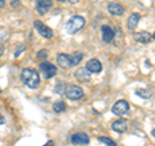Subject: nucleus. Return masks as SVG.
<instances>
[{"instance_id": "nucleus-10", "label": "nucleus", "mask_w": 155, "mask_h": 146, "mask_svg": "<svg viewBox=\"0 0 155 146\" xmlns=\"http://www.w3.org/2000/svg\"><path fill=\"white\" fill-rule=\"evenodd\" d=\"M57 65L60 67H62V69H69V67H71L72 64H71L70 56L65 55V53H60V55H57Z\"/></svg>"}, {"instance_id": "nucleus-13", "label": "nucleus", "mask_w": 155, "mask_h": 146, "mask_svg": "<svg viewBox=\"0 0 155 146\" xmlns=\"http://www.w3.org/2000/svg\"><path fill=\"white\" fill-rule=\"evenodd\" d=\"M127 127H128V124H127V120L125 119H119V120H116L113 123V129L115 132H119V133L125 132V131H127Z\"/></svg>"}, {"instance_id": "nucleus-5", "label": "nucleus", "mask_w": 155, "mask_h": 146, "mask_svg": "<svg viewBox=\"0 0 155 146\" xmlns=\"http://www.w3.org/2000/svg\"><path fill=\"white\" fill-rule=\"evenodd\" d=\"M40 70H41L45 79H51V78H53L57 74V67L53 64H51V62H47V61L40 64Z\"/></svg>"}, {"instance_id": "nucleus-29", "label": "nucleus", "mask_w": 155, "mask_h": 146, "mask_svg": "<svg viewBox=\"0 0 155 146\" xmlns=\"http://www.w3.org/2000/svg\"><path fill=\"white\" fill-rule=\"evenodd\" d=\"M60 2H66V0H60ZM67 2H70V0H67Z\"/></svg>"}, {"instance_id": "nucleus-8", "label": "nucleus", "mask_w": 155, "mask_h": 146, "mask_svg": "<svg viewBox=\"0 0 155 146\" xmlns=\"http://www.w3.org/2000/svg\"><path fill=\"white\" fill-rule=\"evenodd\" d=\"M87 69H88L89 72L92 74H98V72L102 71V64H101L100 60H97V58H92L87 62Z\"/></svg>"}, {"instance_id": "nucleus-24", "label": "nucleus", "mask_w": 155, "mask_h": 146, "mask_svg": "<svg viewBox=\"0 0 155 146\" xmlns=\"http://www.w3.org/2000/svg\"><path fill=\"white\" fill-rule=\"evenodd\" d=\"M3 52H4V45L2 44V43H0V56L3 55Z\"/></svg>"}, {"instance_id": "nucleus-26", "label": "nucleus", "mask_w": 155, "mask_h": 146, "mask_svg": "<svg viewBox=\"0 0 155 146\" xmlns=\"http://www.w3.org/2000/svg\"><path fill=\"white\" fill-rule=\"evenodd\" d=\"M4 7V0H0V8Z\"/></svg>"}, {"instance_id": "nucleus-27", "label": "nucleus", "mask_w": 155, "mask_h": 146, "mask_svg": "<svg viewBox=\"0 0 155 146\" xmlns=\"http://www.w3.org/2000/svg\"><path fill=\"white\" fill-rule=\"evenodd\" d=\"M151 134H153V136H154V137H155V128L153 129V132H151Z\"/></svg>"}, {"instance_id": "nucleus-25", "label": "nucleus", "mask_w": 155, "mask_h": 146, "mask_svg": "<svg viewBox=\"0 0 155 146\" xmlns=\"http://www.w3.org/2000/svg\"><path fill=\"white\" fill-rule=\"evenodd\" d=\"M44 146H53V141H48V142Z\"/></svg>"}, {"instance_id": "nucleus-11", "label": "nucleus", "mask_w": 155, "mask_h": 146, "mask_svg": "<svg viewBox=\"0 0 155 146\" xmlns=\"http://www.w3.org/2000/svg\"><path fill=\"white\" fill-rule=\"evenodd\" d=\"M101 34H102L104 41H106V43L113 41V39H114V36H115L114 30H113V28H111L109 25H104L102 27H101Z\"/></svg>"}, {"instance_id": "nucleus-19", "label": "nucleus", "mask_w": 155, "mask_h": 146, "mask_svg": "<svg viewBox=\"0 0 155 146\" xmlns=\"http://www.w3.org/2000/svg\"><path fill=\"white\" fill-rule=\"evenodd\" d=\"M65 110H66V104L65 102L58 101V102H54V104H53V111H54V113L60 114V113H64Z\"/></svg>"}, {"instance_id": "nucleus-15", "label": "nucleus", "mask_w": 155, "mask_h": 146, "mask_svg": "<svg viewBox=\"0 0 155 146\" xmlns=\"http://www.w3.org/2000/svg\"><path fill=\"white\" fill-rule=\"evenodd\" d=\"M140 18H141V17H140V14H137V13H133V14H130V16H129L128 22H127V27L129 28L130 31L134 30V28L137 27Z\"/></svg>"}, {"instance_id": "nucleus-21", "label": "nucleus", "mask_w": 155, "mask_h": 146, "mask_svg": "<svg viewBox=\"0 0 155 146\" xmlns=\"http://www.w3.org/2000/svg\"><path fill=\"white\" fill-rule=\"evenodd\" d=\"M47 57H48V51L47 49H41V51H39L38 53V58L39 60H47Z\"/></svg>"}, {"instance_id": "nucleus-17", "label": "nucleus", "mask_w": 155, "mask_h": 146, "mask_svg": "<svg viewBox=\"0 0 155 146\" xmlns=\"http://www.w3.org/2000/svg\"><path fill=\"white\" fill-rule=\"evenodd\" d=\"M83 53L81 52H74L72 55H70V60H71V64H72V66H76L79 62L83 60Z\"/></svg>"}, {"instance_id": "nucleus-30", "label": "nucleus", "mask_w": 155, "mask_h": 146, "mask_svg": "<svg viewBox=\"0 0 155 146\" xmlns=\"http://www.w3.org/2000/svg\"><path fill=\"white\" fill-rule=\"evenodd\" d=\"M153 39H155V32H154V35H153Z\"/></svg>"}, {"instance_id": "nucleus-16", "label": "nucleus", "mask_w": 155, "mask_h": 146, "mask_svg": "<svg viewBox=\"0 0 155 146\" xmlns=\"http://www.w3.org/2000/svg\"><path fill=\"white\" fill-rule=\"evenodd\" d=\"M89 74L91 72L88 71V69H79L78 71H75V78L78 80H80V81H87V80H89Z\"/></svg>"}, {"instance_id": "nucleus-18", "label": "nucleus", "mask_w": 155, "mask_h": 146, "mask_svg": "<svg viewBox=\"0 0 155 146\" xmlns=\"http://www.w3.org/2000/svg\"><path fill=\"white\" fill-rule=\"evenodd\" d=\"M136 93H137V96L141 97V98H150L153 96L151 89H149V88H140L136 91Z\"/></svg>"}, {"instance_id": "nucleus-14", "label": "nucleus", "mask_w": 155, "mask_h": 146, "mask_svg": "<svg viewBox=\"0 0 155 146\" xmlns=\"http://www.w3.org/2000/svg\"><path fill=\"white\" fill-rule=\"evenodd\" d=\"M134 40L138 41V43H142V44H146V43L150 41V39H151V35L147 32V31H141V32H137L133 35Z\"/></svg>"}, {"instance_id": "nucleus-7", "label": "nucleus", "mask_w": 155, "mask_h": 146, "mask_svg": "<svg viewBox=\"0 0 155 146\" xmlns=\"http://www.w3.org/2000/svg\"><path fill=\"white\" fill-rule=\"evenodd\" d=\"M35 7L39 14H45L53 7V2L52 0H36Z\"/></svg>"}, {"instance_id": "nucleus-6", "label": "nucleus", "mask_w": 155, "mask_h": 146, "mask_svg": "<svg viewBox=\"0 0 155 146\" xmlns=\"http://www.w3.org/2000/svg\"><path fill=\"white\" fill-rule=\"evenodd\" d=\"M34 27L36 28V31L40 34L43 38H45V39H52V38H53V31H52V28L48 27V26H45L41 21H35V22H34Z\"/></svg>"}, {"instance_id": "nucleus-22", "label": "nucleus", "mask_w": 155, "mask_h": 146, "mask_svg": "<svg viewBox=\"0 0 155 146\" xmlns=\"http://www.w3.org/2000/svg\"><path fill=\"white\" fill-rule=\"evenodd\" d=\"M11 7H12V8L19 7V0H11Z\"/></svg>"}, {"instance_id": "nucleus-3", "label": "nucleus", "mask_w": 155, "mask_h": 146, "mask_svg": "<svg viewBox=\"0 0 155 146\" xmlns=\"http://www.w3.org/2000/svg\"><path fill=\"white\" fill-rule=\"evenodd\" d=\"M65 95H66V97H67L69 100L76 101V100L83 98V96H84V91H83V88H81V87H79V85L71 84V85H69V87L66 88Z\"/></svg>"}, {"instance_id": "nucleus-20", "label": "nucleus", "mask_w": 155, "mask_h": 146, "mask_svg": "<svg viewBox=\"0 0 155 146\" xmlns=\"http://www.w3.org/2000/svg\"><path fill=\"white\" fill-rule=\"evenodd\" d=\"M98 141L104 142L105 145H107V146H115V141L109 138V137H98Z\"/></svg>"}, {"instance_id": "nucleus-28", "label": "nucleus", "mask_w": 155, "mask_h": 146, "mask_svg": "<svg viewBox=\"0 0 155 146\" xmlns=\"http://www.w3.org/2000/svg\"><path fill=\"white\" fill-rule=\"evenodd\" d=\"M78 0H70V3H76Z\"/></svg>"}, {"instance_id": "nucleus-1", "label": "nucleus", "mask_w": 155, "mask_h": 146, "mask_svg": "<svg viewBox=\"0 0 155 146\" xmlns=\"http://www.w3.org/2000/svg\"><path fill=\"white\" fill-rule=\"evenodd\" d=\"M21 79L28 88H31V89L38 88L39 83H40V76L32 69H23L21 72Z\"/></svg>"}, {"instance_id": "nucleus-9", "label": "nucleus", "mask_w": 155, "mask_h": 146, "mask_svg": "<svg viewBox=\"0 0 155 146\" xmlns=\"http://www.w3.org/2000/svg\"><path fill=\"white\" fill-rule=\"evenodd\" d=\"M71 142L74 145H87L89 142L88 134H85L83 132H78L71 136Z\"/></svg>"}, {"instance_id": "nucleus-2", "label": "nucleus", "mask_w": 155, "mask_h": 146, "mask_svg": "<svg viewBox=\"0 0 155 146\" xmlns=\"http://www.w3.org/2000/svg\"><path fill=\"white\" fill-rule=\"evenodd\" d=\"M85 25V19L81 16H74L72 18H70V21L66 23V31L69 34H75L79 30L84 27Z\"/></svg>"}, {"instance_id": "nucleus-23", "label": "nucleus", "mask_w": 155, "mask_h": 146, "mask_svg": "<svg viewBox=\"0 0 155 146\" xmlns=\"http://www.w3.org/2000/svg\"><path fill=\"white\" fill-rule=\"evenodd\" d=\"M4 123H5V118H4V116H3L2 114H0V125L4 124Z\"/></svg>"}, {"instance_id": "nucleus-12", "label": "nucleus", "mask_w": 155, "mask_h": 146, "mask_svg": "<svg viewBox=\"0 0 155 146\" xmlns=\"http://www.w3.org/2000/svg\"><path fill=\"white\" fill-rule=\"evenodd\" d=\"M107 11L110 14H113V16H122L124 13V7L118 3H109Z\"/></svg>"}, {"instance_id": "nucleus-4", "label": "nucleus", "mask_w": 155, "mask_h": 146, "mask_svg": "<svg viewBox=\"0 0 155 146\" xmlns=\"http://www.w3.org/2000/svg\"><path fill=\"white\" fill-rule=\"evenodd\" d=\"M113 113L115 115H118V116H122V115H125L129 111V104L127 101H124V100H119V101H116L114 106H113Z\"/></svg>"}]
</instances>
